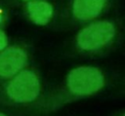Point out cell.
I'll list each match as a JSON object with an SVG mask.
<instances>
[{
    "instance_id": "10",
    "label": "cell",
    "mask_w": 125,
    "mask_h": 116,
    "mask_svg": "<svg viewBox=\"0 0 125 116\" xmlns=\"http://www.w3.org/2000/svg\"><path fill=\"white\" fill-rule=\"evenodd\" d=\"M0 116H6L4 113H2V112H0Z\"/></svg>"
},
{
    "instance_id": "2",
    "label": "cell",
    "mask_w": 125,
    "mask_h": 116,
    "mask_svg": "<svg viewBox=\"0 0 125 116\" xmlns=\"http://www.w3.org/2000/svg\"><path fill=\"white\" fill-rule=\"evenodd\" d=\"M104 85V76L94 66H78L70 70L65 78L64 90L68 97H85L92 96Z\"/></svg>"
},
{
    "instance_id": "1",
    "label": "cell",
    "mask_w": 125,
    "mask_h": 116,
    "mask_svg": "<svg viewBox=\"0 0 125 116\" xmlns=\"http://www.w3.org/2000/svg\"><path fill=\"white\" fill-rule=\"evenodd\" d=\"M41 93L38 74L24 68L11 79L1 82L0 101L11 105H26L35 101Z\"/></svg>"
},
{
    "instance_id": "5",
    "label": "cell",
    "mask_w": 125,
    "mask_h": 116,
    "mask_svg": "<svg viewBox=\"0 0 125 116\" xmlns=\"http://www.w3.org/2000/svg\"><path fill=\"white\" fill-rule=\"evenodd\" d=\"M106 0H73L72 15L78 20H90L97 18L105 6Z\"/></svg>"
},
{
    "instance_id": "4",
    "label": "cell",
    "mask_w": 125,
    "mask_h": 116,
    "mask_svg": "<svg viewBox=\"0 0 125 116\" xmlns=\"http://www.w3.org/2000/svg\"><path fill=\"white\" fill-rule=\"evenodd\" d=\"M28 61V54L24 47L9 45L0 52V82L7 81L23 70Z\"/></svg>"
},
{
    "instance_id": "8",
    "label": "cell",
    "mask_w": 125,
    "mask_h": 116,
    "mask_svg": "<svg viewBox=\"0 0 125 116\" xmlns=\"http://www.w3.org/2000/svg\"><path fill=\"white\" fill-rule=\"evenodd\" d=\"M7 18H8L7 11L0 5V27L4 26L5 22L7 21Z\"/></svg>"
},
{
    "instance_id": "9",
    "label": "cell",
    "mask_w": 125,
    "mask_h": 116,
    "mask_svg": "<svg viewBox=\"0 0 125 116\" xmlns=\"http://www.w3.org/2000/svg\"><path fill=\"white\" fill-rule=\"evenodd\" d=\"M18 1H21V2H23V3L25 4V3H27V2H29V1H33V0H18Z\"/></svg>"
},
{
    "instance_id": "6",
    "label": "cell",
    "mask_w": 125,
    "mask_h": 116,
    "mask_svg": "<svg viewBox=\"0 0 125 116\" xmlns=\"http://www.w3.org/2000/svg\"><path fill=\"white\" fill-rule=\"evenodd\" d=\"M27 18L37 25L47 24L53 17V6L44 0H33L24 4Z\"/></svg>"
},
{
    "instance_id": "7",
    "label": "cell",
    "mask_w": 125,
    "mask_h": 116,
    "mask_svg": "<svg viewBox=\"0 0 125 116\" xmlns=\"http://www.w3.org/2000/svg\"><path fill=\"white\" fill-rule=\"evenodd\" d=\"M8 46H9V38H8L6 32L4 31V29H2V27H0V52L5 50Z\"/></svg>"
},
{
    "instance_id": "11",
    "label": "cell",
    "mask_w": 125,
    "mask_h": 116,
    "mask_svg": "<svg viewBox=\"0 0 125 116\" xmlns=\"http://www.w3.org/2000/svg\"><path fill=\"white\" fill-rule=\"evenodd\" d=\"M123 116H125V113H124V115H123Z\"/></svg>"
},
{
    "instance_id": "3",
    "label": "cell",
    "mask_w": 125,
    "mask_h": 116,
    "mask_svg": "<svg viewBox=\"0 0 125 116\" xmlns=\"http://www.w3.org/2000/svg\"><path fill=\"white\" fill-rule=\"evenodd\" d=\"M115 35L114 23L106 19L98 20L79 31L76 37V45L85 53H96L108 46Z\"/></svg>"
}]
</instances>
